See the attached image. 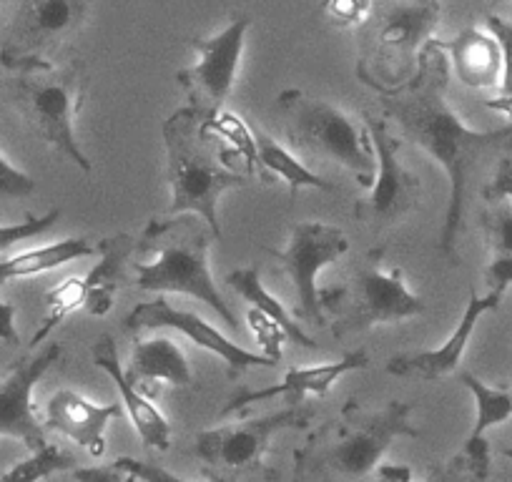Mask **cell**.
I'll use <instances>...</instances> for the list:
<instances>
[{
    "label": "cell",
    "instance_id": "obj_39",
    "mask_svg": "<svg viewBox=\"0 0 512 482\" xmlns=\"http://www.w3.org/2000/svg\"><path fill=\"white\" fill-rule=\"evenodd\" d=\"M487 201H497V199H510L512 201V161L510 159H502L497 164L495 176L492 181L487 184V189L482 191Z\"/></svg>",
    "mask_w": 512,
    "mask_h": 482
},
{
    "label": "cell",
    "instance_id": "obj_19",
    "mask_svg": "<svg viewBox=\"0 0 512 482\" xmlns=\"http://www.w3.org/2000/svg\"><path fill=\"white\" fill-rule=\"evenodd\" d=\"M91 357H93V365L98 370L106 372L108 377L113 380V385L118 387L121 392V405L126 410L128 420L134 425L136 435L141 437L144 447L149 450H159L166 452L171 447V425L169 420L164 417V412L154 405V400L141 395L131 380L126 377L121 367V359H118V347H116V339L111 334H103L91 349Z\"/></svg>",
    "mask_w": 512,
    "mask_h": 482
},
{
    "label": "cell",
    "instance_id": "obj_18",
    "mask_svg": "<svg viewBox=\"0 0 512 482\" xmlns=\"http://www.w3.org/2000/svg\"><path fill=\"white\" fill-rule=\"evenodd\" d=\"M123 405H98L76 390H58L48 400L46 430L58 432L76 442L91 457H103L106 452V430L116 417H121Z\"/></svg>",
    "mask_w": 512,
    "mask_h": 482
},
{
    "label": "cell",
    "instance_id": "obj_17",
    "mask_svg": "<svg viewBox=\"0 0 512 482\" xmlns=\"http://www.w3.org/2000/svg\"><path fill=\"white\" fill-rule=\"evenodd\" d=\"M500 302V294L485 292L482 297H477V292H470L460 322L440 347L425 349V352L395 354L387 362V372L395 377H415V380L422 382H437L455 375L457 367L462 365V357H465V349L470 344L472 334H475L480 317L500 307Z\"/></svg>",
    "mask_w": 512,
    "mask_h": 482
},
{
    "label": "cell",
    "instance_id": "obj_25",
    "mask_svg": "<svg viewBox=\"0 0 512 482\" xmlns=\"http://www.w3.org/2000/svg\"><path fill=\"white\" fill-rule=\"evenodd\" d=\"M93 254H96V244H91V239L86 236H71V239L56 241L48 247L26 249L21 254L0 259V284L38 277V274L53 272L68 262H76V259L93 257Z\"/></svg>",
    "mask_w": 512,
    "mask_h": 482
},
{
    "label": "cell",
    "instance_id": "obj_21",
    "mask_svg": "<svg viewBox=\"0 0 512 482\" xmlns=\"http://www.w3.org/2000/svg\"><path fill=\"white\" fill-rule=\"evenodd\" d=\"M136 241L139 236L118 231L96 244L98 262L88 272V277H83L86 279V309L91 317H106L111 312L118 289L126 282L128 262L136 257Z\"/></svg>",
    "mask_w": 512,
    "mask_h": 482
},
{
    "label": "cell",
    "instance_id": "obj_38",
    "mask_svg": "<svg viewBox=\"0 0 512 482\" xmlns=\"http://www.w3.org/2000/svg\"><path fill=\"white\" fill-rule=\"evenodd\" d=\"M73 480L76 482H134L136 477L118 465L116 460L111 465H93V467H73Z\"/></svg>",
    "mask_w": 512,
    "mask_h": 482
},
{
    "label": "cell",
    "instance_id": "obj_5",
    "mask_svg": "<svg viewBox=\"0 0 512 482\" xmlns=\"http://www.w3.org/2000/svg\"><path fill=\"white\" fill-rule=\"evenodd\" d=\"M440 0H377L359 26L357 78L392 93L407 86L420 68L422 51L435 38Z\"/></svg>",
    "mask_w": 512,
    "mask_h": 482
},
{
    "label": "cell",
    "instance_id": "obj_6",
    "mask_svg": "<svg viewBox=\"0 0 512 482\" xmlns=\"http://www.w3.org/2000/svg\"><path fill=\"white\" fill-rule=\"evenodd\" d=\"M289 146L307 159L347 169L359 186L369 189L377 174V156L364 124L332 101L309 96L302 88H284L277 96Z\"/></svg>",
    "mask_w": 512,
    "mask_h": 482
},
{
    "label": "cell",
    "instance_id": "obj_33",
    "mask_svg": "<svg viewBox=\"0 0 512 482\" xmlns=\"http://www.w3.org/2000/svg\"><path fill=\"white\" fill-rule=\"evenodd\" d=\"M246 319H249V327L251 332H254L256 342H259V347H262V354L282 362V344L289 342L287 332H284L277 322L264 317L262 312H256V309H249V317Z\"/></svg>",
    "mask_w": 512,
    "mask_h": 482
},
{
    "label": "cell",
    "instance_id": "obj_23",
    "mask_svg": "<svg viewBox=\"0 0 512 482\" xmlns=\"http://www.w3.org/2000/svg\"><path fill=\"white\" fill-rule=\"evenodd\" d=\"M256 139V174L262 176V181L272 184V181H282L289 189V199L297 201L299 191L304 189H319L334 194L337 186L332 181L322 179L319 174H314L309 166H304V161L294 154L292 149L279 144L274 136L264 134L262 129H254Z\"/></svg>",
    "mask_w": 512,
    "mask_h": 482
},
{
    "label": "cell",
    "instance_id": "obj_12",
    "mask_svg": "<svg viewBox=\"0 0 512 482\" xmlns=\"http://www.w3.org/2000/svg\"><path fill=\"white\" fill-rule=\"evenodd\" d=\"M91 0H21L0 38V66L28 71L56 63V53L81 33Z\"/></svg>",
    "mask_w": 512,
    "mask_h": 482
},
{
    "label": "cell",
    "instance_id": "obj_14",
    "mask_svg": "<svg viewBox=\"0 0 512 482\" xmlns=\"http://www.w3.org/2000/svg\"><path fill=\"white\" fill-rule=\"evenodd\" d=\"M123 327L131 329V332H134V329L136 332H139V329H176L179 334L189 337L196 347L216 354V357L226 365V370H229L231 380L239 377L244 370H254V367L256 370H274V367H279L277 359L239 347V344L231 342L226 334H221L219 329L211 327L209 322H204L199 314L176 309L166 297L154 299V302L136 304V307L126 314V319H123Z\"/></svg>",
    "mask_w": 512,
    "mask_h": 482
},
{
    "label": "cell",
    "instance_id": "obj_41",
    "mask_svg": "<svg viewBox=\"0 0 512 482\" xmlns=\"http://www.w3.org/2000/svg\"><path fill=\"white\" fill-rule=\"evenodd\" d=\"M487 108H492V111L502 113V116L507 118L512 124V96H497L492 98V101H487Z\"/></svg>",
    "mask_w": 512,
    "mask_h": 482
},
{
    "label": "cell",
    "instance_id": "obj_16",
    "mask_svg": "<svg viewBox=\"0 0 512 482\" xmlns=\"http://www.w3.org/2000/svg\"><path fill=\"white\" fill-rule=\"evenodd\" d=\"M369 367V354L367 349H354L347 352L337 362H327V365L317 367H292V370L284 375L282 382L272 387H264V390H236L229 397L224 407H221L219 417L236 415V412H246L256 402H269V400H284L287 405H304L307 397H324L344 375L349 372L367 370Z\"/></svg>",
    "mask_w": 512,
    "mask_h": 482
},
{
    "label": "cell",
    "instance_id": "obj_4",
    "mask_svg": "<svg viewBox=\"0 0 512 482\" xmlns=\"http://www.w3.org/2000/svg\"><path fill=\"white\" fill-rule=\"evenodd\" d=\"M166 181L171 191L169 214H196L221 239V196L249 184V174L231 166L226 149L204 129V118L189 106L176 108L164 124Z\"/></svg>",
    "mask_w": 512,
    "mask_h": 482
},
{
    "label": "cell",
    "instance_id": "obj_34",
    "mask_svg": "<svg viewBox=\"0 0 512 482\" xmlns=\"http://www.w3.org/2000/svg\"><path fill=\"white\" fill-rule=\"evenodd\" d=\"M33 191H36L33 176L26 174L23 169H18V166L8 159L6 151L0 149V201L26 199Z\"/></svg>",
    "mask_w": 512,
    "mask_h": 482
},
{
    "label": "cell",
    "instance_id": "obj_35",
    "mask_svg": "<svg viewBox=\"0 0 512 482\" xmlns=\"http://www.w3.org/2000/svg\"><path fill=\"white\" fill-rule=\"evenodd\" d=\"M487 31L495 36L502 53L500 96H512V21H505L500 16H487Z\"/></svg>",
    "mask_w": 512,
    "mask_h": 482
},
{
    "label": "cell",
    "instance_id": "obj_1",
    "mask_svg": "<svg viewBox=\"0 0 512 482\" xmlns=\"http://www.w3.org/2000/svg\"><path fill=\"white\" fill-rule=\"evenodd\" d=\"M450 58L442 41L432 38L425 46L415 78L392 93H382V113L395 121L400 139L420 146L440 169L445 171L447 194L445 224L440 234V254L450 267L460 264V231L465 219L467 186L472 171L482 159L507 141H512V124L492 131H477L462 121L452 108L450 96Z\"/></svg>",
    "mask_w": 512,
    "mask_h": 482
},
{
    "label": "cell",
    "instance_id": "obj_20",
    "mask_svg": "<svg viewBox=\"0 0 512 482\" xmlns=\"http://www.w3.org/2000/svg\"><path fill=\"white\" fill-rule=\"evenodd\" d=\"M123 372L131 380V385L149 400H156L164 387H176V390L194 387L189 359L171 337L136 342L131 349L128 367Z\"/></svg>",
    "mask_w": 512,
    "mask_h": 482
},
{
    "label": "cell",
    "instance_id": "obj_28",
    "mask_svg": "<svg viewBox=\"0 0 512 482\" xmlns=\"http://www.w3.org/2000/svg\"><path fill=\"white\" fill-rule=\"evenodd\" d=\"M460 382L472 392V400H475V425L465 442H487V430L512 417V387H490L472 372H460Z\"/></svg>",
    "mask_w": 512,
    "mask_h": 482
},
{
    "label": "cell",
    "instance_id": "obj_24",
    "mask_svg": "<svg viewBox=\"0 0 512 482\" xmlns=\"http://www.w3.org/2000/svg\"><path fill=\"white\" fill-rule=\"evenodd\" d=\"M490 475V447L487 442H465L457 455L442 465H432L422 482H487ZM372 482H415L412 467L407 465H379Z\"/></svg>",
    "mask_w": 512,
    "mask_h": 482
},
{
    "label": "cell",
    "instance_id": "obj_3",
    "mask_svg": "<svg viewBox=\"0 0 512 482\" xmlns=\"http://www.w3.org/2000/svg\"><path fill=\"white\" fill-rule=\"evenodd\" d=\"M214 241L219 239L201 216H154L136 241V287L144 292L186 294L214 309L229 327H236L234 309L216 289L211 274L209 249Z\"/></svg>",
    "mask_w": 512,
    "mask_h": 482
},
{
    "label": "cell",
    "instance_id": "obj_9",
    "mask_svg": "<svg viewBox=\"0 0 512 482\" xmlns=\"http://www.w3.org/2000/svg\"><path fill=\"white\" fill-rule=\"evenodd\" d=\"M427 304L407 287L400 267H387L384 249H372L344 287L334 309L332 334L337 339L357 337L379 324H400L425 314Z\"/></svg>",
    "mask_w": 512,
    "mask_h": 482
},
{
    "label": "cell",
    "instance_id": "obj_7",
    "mask_svg": "<svg viewBox=\"0 0 512 482\" xmlns=\"http://www.w3.org/2000/svg\"><path fill=\"white\" fill-rule=\"evenodd\" d=\"M314 417L317 407L304 402L284 405L269 415L201 430L194 437V455L209 482H241L244 477L274 482L279 480V470H274L267 460L272 440L284 430H307Z\"/></svg>",
    "mask_w": 512,
    "mask_h": 482
},
{
    "label": "cell",
    "instance_id": "obj_31",
    "mask_svg": "<svg viewBox=\"0 0 512 482\" xmlns=\"http://www.w3.org/2000/svg\"><path fill=\"white\" fill-rule=\"evenodd\" d=\"M73 470V457L56 445H43L41 450L31 452V457L16 462L11 470L0 475V482H41L56 472Z\"/></svg>",
    "mask_w": 512,
    "mask_h": 482
},
{
    "label": "cell",
    "instance_id": "obj_40",
    "mask_svg": "<svg viewBox=\"0 0 512 482\" xmlns=\"http://www.w3.org/2000/svg\"><path fill=\"white\" fill-rule=\"evenodd\" d=\"M0 342L11 344V347L21 342V334L16 329V307L3 297H0Z\"/></svg>",
    "mask_w": 512,
    "mask_h": 482
},
{
    "label": "cell",
    "instance_id": "obj_10",
    "mask_svg": "<svg viewBox=\"0 0 512 482\" xmlns=\"http://www.w3.org/2000/svg\"><path fill=\"white\" fill-rule=\"evenodd\" d=\"M349 252V239L339 226L324 221H299L289 234L287 247L267 249L277 267L292 279L297 294L294 317L312 327H327L329 314H334L339 302L337 289H319L317 277L324 267L337 262Z\"/></svg>",
    "mask_w": 512,
    "mask_h": 482
},
{
    "label": "cell",
    "instance_id": "obj_27",
    "mask_svg": "<svg viewBox=\"0 0 512 482\" xmlns=\"http://www.w3.org/2000/svg\"><path fill=\"white\" fill-rule=\"evenodd\" d=\"M226 284H229V287L234 289L244 302H249L251 309H256V312H262L264 317L272 319V322H277L279 327L287 332L289 342H294L302 349H319V344L304 332L302 324L297 322V317H292V314L284 309V304L279 302L267 287H264L262 277H259V269L256 267L236 269V272H231L229 277H226Z\"/></svg>",
    "mask_w": 512,
    "mask_h": 482
},
{
    "label": "cell",
    "instance_id": "obj_36",
    "mask_svg": "<svg viewBox=\"0 0 512 482\" xmlns=\"http://www.w3.org/2000/svg\"><path fill=\"white\" fill-rule=\"evenodd\" d=\"M372 3L374 0H327L324 3V13H327L334 26L357 28L369 16Z\"/></svg>",
    "mask_w": 512,
    "mask_h": 482
},
{
    "label": "cell",
    "instance_id": "obj_13",
    "mask_svg": "<svg viewBox=\"0 0 512 482\" xmlns=\"http://www.w3.org/2000/svg\"><path fill=\"white\" fill-rule=\"evenodd\" d=\"M249 28V16H236L214 36L194 38L191 46L196 48L199 58L191 66L176 71V83L184 88L186 101H189L186 106L204 121H211L216 113L224 111L234 91Z\"/></svg>",
    "mask_w": 512,
    "mask_h": 482
},
{
    "label": "cell",
    "instance_id": "obj_11",
    "mask_svg": "<svg viewBox=\"0 0 512 482\" xmlns=\"http://www.w3.org/2000/svg\"><path fill=\"white\" fill-rule=\"evenodd\" d=\"M362 118L377 156V174L369 186V194L354 204V219L374 239H382L420 209L425 189L420 176L407 169L405 161L400 159L402 139L392 134L390 124L372 113H364Z\"/></svg>",
    "mask_w": 512,
    "mask_h": 482
},
{
    "label": "cell",
    "instance_id": "obj_37",
    "mask_svg": "<svg viewBox=\"0 0 512 482\" xmlns=\"http://www.w3.org/2000/svg\"><path fill=\"white\" fill-rule=\"evenodd\" d=\"M118 465L126 467L131 475L136 477L139 482H189L184 477L174 475V472L164 470L156 462H146V460H136V457H118Z\"/></svg>",
    "mask_w": 512,
    "mask_h": 482
},
{
    "label": "cell",
    "instance_id": "obj_30",
    "mask_svg": "<svg viewBox=\"0 0 512 482\" xmlns=\"http://www.w3.org/2000/svg\"><path fill=\"white\" fill-rule=\"evenodd\" d=\"M204 129L214 136L216 141H226L229 149V159L244 161L246 174H254L256 171V139L254 129L244 124V118L236 116L231 111L216 113L211 121H204Z\"/></svg>",
    "mask_w": 512,
    "mask_h": 482
},
{
    "label": "cell",
    "instance_id": "obj_26",
    "mask_svg": "<svg viewBox=\"0 0 512 482\" xmlns=\"http://www.w3.org/2000/svg\"><path fill=\"white\" fill-rule=\"evenodd\" d=\"M490 211L482 214L490 262L485 267V289L505 294L512 287V201H490Z\"/></svg>",
    "mask_w": 512,
    "mask_h": 482
},
{
    "label": "cell",
    "instance_id": "obj_15",
    "mask_svg": "<svg viewBox=\"0 0 512 482\" xmlns=\"http://www.w3.org/2000/svg\"><path fill=\"white\" fill-rule=\"evenodd\" d=\"M61 357V344L51 342L38 352L18 357L0 377V437L23 442L31 452L48 445L46 425L33 405V392Z\"/></svg>",
    "mask_w": 512,
    "mask_h": 482
},
{
    "label": "cell",
    "instance_id": "obj_22",
    "mask_svg": "<svg viewBox=\"0 0 512 482\" xmlns=\"http://www.w3.org/2000/svg\"><path fill=\"white\" fill-rule=\"evenodd\" d=\"M450 53L457 78L470 88H495L502 78V53L495 36L477 28H465L452 41L442 43Z\"/></svg>",
    "mask_w": 512,
    "mask_h": 482
},
{
    "label": "cell",
    "instance_id": "obj_8",
    "mask_svg": "<svg viewBox=\"0 0 512 482\" xmlns=\"http://www.w3.org/2000/svg\"><path fill=\"white\" fill-rule=\"evenodd\" d=\"M88 96V78L78 63L71 66H41L18 71L13 98L28 129L71 161L83 174H91L93 164L76 134V118Z\"/></svg>",
    "mask_w": 512,
    "mask_h": 482
},
{
    "label": "cell",
    "instance_id": "obj_42",
    "mask_svg": "<svg viewBox=\"0 0 512 482\" xmlns=\"http://www.w3.org/2000/svg\"><path fill=\"white\" fill-rule=\"evenodd\" d=\"M502 457H507V460H512V447H505V450H502Z\"/></svg>",
    "mask_w": 512,
    "mask_h": 482
},
{
    "label": "cell",
    "instance_id": "obj_2",
    "mask_svg": "<svg viewBox=\"0 0 512 482\" xmlns=\"http://www.w3.org/2000/svg\"><path fill=\"white\" fill-rule=\"evenodd\" d=\"M415 405L402 400L367 410L357 400L344 402L342 412L294 450V482H364L382 457L402 437H420L412 422Z\"/></svg>",
    "mask_w": 512,
    "mask_h": 482
},
{
    "label": "cell",
    "instance_id": "obj_29",
    "mask_svg": "<svg viewBox=\"0 0 512 482\" xmlns=\"http://www.w3.org/2000/svg\"><path fill=\"white\" fill-rule=\"evenodd\" d=\"M86 307V279L83 277H68L61 284L46 292V317H43L41 327L31 337V349L46 342L53 334V329L61 327L76 309Z\"/></svg>",
    "mask_w": 512,
    "mask_h": 482
},
{
    "label": "cell",
    "instance_id": "obj_32",
    "mask_svg": "<svg viewBox=\"0 0 512 482\" xmlns=\"http://www.w3.org/2000/svg\"><path fill=\"white\" fill-rule=\"evenodd\" d=\"M58 219H61V209H48L43 216L26 214V219L16 221V224H0V252H8L11 247H16L18 241L46 234L56 226Z\"/></svg>",
    "mask_w": 512,
    "mask_h": 482
}]
</instances>
